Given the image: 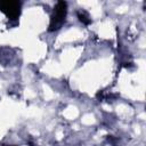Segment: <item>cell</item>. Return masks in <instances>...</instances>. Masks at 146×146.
<instances>
[{"mask_svg":"<svg viewBox=\"0 0 146 146\" xmlns=\"http://www.w3.org/2000/svg\"><path fill=\"white\" fill-rule=\"evenodd\" d=\"M23 2L21 1H0V11L10 21L17 22L22 13Z\"/></svg>","mask_w":146,"mask_h":146,"instance_id":"cell-2","label":"cell"},{"mask_svg":"<svg viewBox=\"0 0 146 146\" xmlns=\"http://www.w3.org/2000/svg\"><path fill=\"white\" fill-rule=\"evenodd\" d=\"M67 16V2L66 1H57L52 8V13L50 15L48 31L49 32H56L66 22Z\"/></svg>","mask_w":146,"mask_h":146,"instance_id":"cell-1","label":"cell"},{"mask_svg":"<svg viewBox=\"0 0 146 146\" xmlns=\"http://www.w3.org/2000/svg\"><path fill=\"white\" fill-rule=\"evenodd\" d=\"M76 15H78L79 21H80L82 24H84V25H89V24L91 23V17H90V15H89L86 10H83V9L78 10V11H76Z\"/></svg>","mask_w":146,"mask_h":146,"instance_id":"cell-3","label":"cell"}]
</instances>
